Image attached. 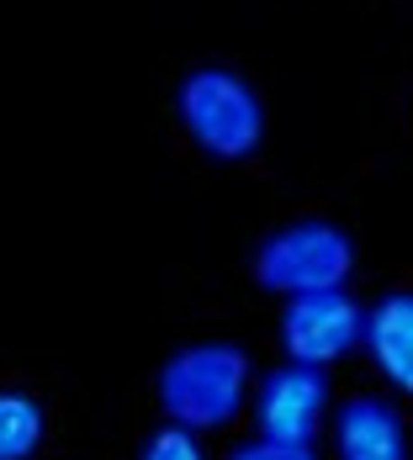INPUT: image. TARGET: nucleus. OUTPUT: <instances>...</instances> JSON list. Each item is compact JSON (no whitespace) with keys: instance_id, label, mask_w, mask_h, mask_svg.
Returning a JSON list of instances; mask_svg holds the SVG:
<instances>
[{"instance_id":"obj_9","label":"nucleus","mask_w":413,"mask_h":460,"mask_svg":"<svg viewBox=\"0 0 413 460\" xmlns=\"http://www.w3.org/2000/svg\"><path fill=\"white\" fill-rule=\"evenodd\" d=\"M138 460H207V450H202V434H191L181 423H165L143 439Z\"/></svg>"},{"instance_id":"obj_5","label":"nucleus","mask_w":413,"mask_h":460,"mask_svg":"<svg viewBox=\"0 0 413 460\" xmlns=\"http://www.w3.org/2000/svg\"><path fill=\"white\" fill-rule=\"evenodd\" d=\"M249 413H255V434L281 439V445H313L328 423V376L323 366H286L265 370L249 392Z\"/></svg>"},{"instance_id":"obj_3","label":"nucleus","mask_w":413,"mask_h":460,"mask_svg":"<svg viewBox=\"0 0 413 460\" xmlns=\"http://www.w3.org/2000/svg\"><path fill=\"white\" fill-rule=\"evenodd\" d=\"M355 270V243L350 233L302 217L275 228L260 249H255V280L275 291V296H302V291H334Z\"/></svg>"},{"instance_id":"obj_8","label":"nucleus","mask_w":413,"mask_h":460,"mask_svg":"<svg viewBox=\"0 0 413 460\" xmlns=\"http://www.w3.org/2000/svg\"><path fill=\"white\" fill-rule=\"evenodd\" d=\"M48 413L27 392H0V460H32L43 450Z\"/></svg>"},{"instance_id":"obj_1","label":"nucleus","mask_w":413,"mask_h":460,"mask_svg":"<svg viewBox=\"0 0 413 460\" xmlns=\"http://www.w3.org/2000/svg\"><path fill=\"white\" fill-rule=\"evenodd\" d=\"M255 392V360L249 349H238L229 339H207V344H185L175 349L159 376H154V397L159 413L181 423L191 434H218L244 413Z\"/></svg>"},{"instance_id":"obj_6","label":"nucleus","mask_w":413,"mask_h":460,"mask_svg":"<svg viewBox=\"0 0 413 460\" xmlns=\"http://www.w3.org/2000/svg\"><path fill=\"white\" fill-rule=\"evenodd\" d=\"M334 456L339 460H409L403 418L382 397H345L334 408Z\"/></svg>"},{"instance_id":"obj_4","label":"nucleus","mask_w":413,"mask_h":460,"mask_svg":"<svg viewBox=\"0 0 413 460\" xmlns=\"http://www.w3.org/2000/svg\"><path fill=\"white\" fill-rule=\"evenodd\" d=\"M361 323H366V307L355 296H345V286H334V291L286 296L275 333H281L286 360L328 370L334 360H345L350 349H361Z\"/></svg>"},{"instance_id":"obj_10","label":"nucleus","mask_w":413,"mask_h":460,"mask_svg":"<svg viewBox=\"0 0 413 460\" xmlns=\"http://www.w3.org/2000/svg\"><path fill=\"white\" fill-rule=\"evenodd\" d=\"M229 460H319V450H313V445H281V439H265V434H255V439L233 445Z\"/></svg>"},{"instance_id":"obj_7","label":"nucleus","mask_w":413,"mask_h":460,"mask_svg":"<svg viewBox=\"0 0 413 460\" xmlns=\"http://www.w3.org/2000/svg\"><path fill=\"white\" fill-rule=\"evenodd\" d=\"M361 349L403 397H413V291H387L366 307Z\"/></svg>"},{"instance_id":"obj_2","label":"nucleus","mask_w":413,"mask_h":460,"mask_svg":"<svg viewBox=\"0 0 413 460\" xmlns=\"http://www.w3.org/2000/svg\"><path fill=\"white\" fill-rule=\"evenodd\" d=\"M175 111H181L185 138L212 159H249L265 143V106L255 85L233 69H191L175 91Z\"/></svg>"}]
</instances>
